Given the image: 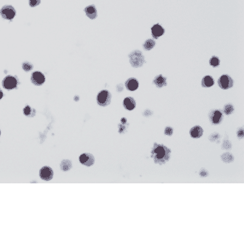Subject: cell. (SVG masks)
Instances as JSON below:
<instances>
[{"instance_id":"1","label":"cell","mask_w":244,"mask_h":244,"mask_svg":"<svg viewBox=\"0 0 244 244\" xmlns=\"http://www.w3.org/2000/svg\"><path fill=\"white\" fill-rule=\"evenodd\" d=\"M170 151L165 146L161 144H155V147L152 152V157L156 163L164 164L169 159Z\"/></svg>"},{"instance_id":"2","label":"cell","mask_w":244,"mask_h":244,"mask_svg":"<svg viewBox=\"0 0 244 244\" xmlns=\"http://www.w3.org/2000/svg\"><path fill=\"white\" fill-rule=\"evenodd\" d=\"M129 61L131 63V65L133 67L138 68L142 67L145 63V59L143 54L140 51H134L130 53L129 56Z\"/></svg>"},{"instance_id":"3","label":"cell","mask_w":244,"mask_h":244,"mask_svg":"<svg viewBox=\"0 0 244 244\" xmlns=\"http://www.w3.org/2000/svg\"><path fill=\"white\" fill-rule=\"evenodd\" d=\"M97 103L102 107L108 106L111 101V95L108 90H104L101 91L96 97Z\"/></svg>"},{"instance_id":"4","label":"cell","mask_w":244,"mask_h":244,"mask_svg":"<svg viewBox=\"0 0 244 244\" xmlns=\"http://www.w3.org/2000/svg\"><path fill=\"white\" fill-rule=\"evenodd\" d=\"M16 14L15 8L11 5H5L0 10V15L6 20H12Z\"/></svg>"},{"instance_id":"5","label":"cell","mask_w":244,"mask_h":244,"mask_svg":"<svg viewBox=\"0 0 244 244\" xmlns=\"http://www.w3.org/2000/svg\"><path fill=\"white\" fill-rule=\"evenodd\" d=\"M219 86L223 90H227L233 87V80L228 75H222L218 80Z\"/></svg>"},{"instance_id":"6","label":"cell","mask_w":244,"mask_h":244,"mask_svg":"<svg viewBox=\"0 0 244 244\" xmlns=\"http://www.w3.org/2000/svg\"><path fill=\"white\" fill-rule=\"evenodd\" d=\"M2 85L4 88L10 90L15 88V87H17L18 80L15 77L12 75H8L3 79Z\"/></svg>"},{"instance_id":"7","label":"cell","mask_w":244,"mask_h":244,"mask_svg":"<svg viewBox=\"0 0 244 244\" xmlns=\"http://www.w3.org/2000/svg\"><path fill=\"white\" fill-rule=\"evenodd\" d=\"M31 80L35 85L41 86L45 82V76L42 72L36 71L32 73L31 76Z\"/></svg>"},{"instance_id":"8","label":"cell","mask_w":244,"mask_h":244,"mask_svg":"<svg viewBox=\"0 0 244 244\" xmlns=\"http://www.w3.org/2000/svg\"><path fill=\"white\" fill-rule=\"evenodd\" d=\"M210 119L211 122L213 124L218 125L221 123L223 119L222 112L217 109L213 110L210 114Z\"/></svg>"},{"instance_id":"9","label":"cell","mask_w":244,"mask_h":244,"mask_svg":"<svg viewBox=\"0 0 244 244\" xmlns=\"http://www.w3.org/2000/svg\"><path fill=\"white\" fill-rule=\"evenodd\" d=\"M53 171L49 166L43 167L40 171V177L44 180H51L53 177Z\"/></svg>"},{"instance_id":"10","label":"cell","mask_w":244,"mask_h":244,"mask_svg":"<svg viewBox=\"0 0 244 244\" xmlns=\"http://www.w3.org/2000/svg\"><path fill=\"white\" fill-rule=\"evenodd\" d=\"M79 161L83 165L91 166L94 164L95 158L90 153H83L79 157Z\"/></svg>"},{"instance_id":"11","label":"cell","mask_w":244,"mask_h":244,"mask_svg":"<svg viewBox=\"0 0 244 244\" xmlns=\"http://www.w3.org/2000/svg\"><path fill=\"white\" fill-rule=\"evenodd\" d=\"M125 86L127 89L130 91H135L139 87V82L134 77L129 78L126 80Z\"/></svg>"},{"instance_id":"12","label":"cell","mask_w":244,"mask_h":244,"mask_svg":"<svg viewBox=\"0 0 244 244\" xmlns=\"http://www.w3.org/2000/svg\"><path fill=\"white\" fill-rule=\"evenodd\" d=\"M165 30L160 24H155L152 28V34L154 39H157L164 34Z\"/></svg>"},{"instance_id":"13","label":"cell","mask_w":244,"mask_h":244,"mask_svg":"<svg viewBox=\"0 0 244 244\" xmlns=\"http://www.w3.org/2000/svg\"><path fill=\"white\" fill-rule=\"evenodd\" d=\"M124 107L129 111L133 110L136 107V101L132 97H126L123 102Z\"/></svg>"},{"instance_id":"14","label":"cell","mask_w":244,"mask_h":244,"mask_svg":"<svg viewBox=\"0 0 244 244\" xmlns=\"http://www.w3.org/2000/svg\"><path fill=\"white\" fill-rule=\"evenodd\" d=\"M153 83L157 88H162L167 85L166 78L162 75H158L156 76L153 80Z\"/></svg>"},{"instance_id":"15","label":"cell","mask_w":244,"mask_h":244,"mask_svg":"<svg viewBox=\"0 0 244 244\" xmlns=\"http://www.w3.org/2000/svg\"><path fill=\"white\" fill-rule=\"evenodd\" d=\"M85 12L88 17L91 19H95L97 16V12L94 5H90L85 8Z\"/></svg>"},{"instance_id":"16","label":"cell","mask_w":244,"mask_h":244,"mask_svg":"<svg viewBox=\"0 0 244 244\" xmlns=\"http://www.w3.org/2000/svg\"><path fill=\"white\" fill-rule=\"evenodd\" d=\"M203 131L200 126L193 127L190 131V136L194 138H201L203 135Z\"/></svg>"},{"instance_id":"17","label":"cell","mask_w":244,"mask_h":244,"mask_svg":"<svg viewBox=\"0 0 244 244\" xmlns=\"http://www.w3.org/2000/svg\"><path fill=\"white\" fill-rule=\"evenodd\" d=\"M215 83L214 79L210 75H206L203 78L201 81V85L203 87L209 88L212 86Z\"/></svg>"},{"instance_id":"18","label":"cell","mask_w":244,"mask_h":244,"mask_svg":"<svg viewBox=\"0 0 244 244\" xmlns=\"http://www.w3.org/2000/svg\"><path fill=\"white\" fill-rule=\"evenodd\" d=\"M60 167H61V169L63 171H69L72 167V162L70 160H63L61 162Z\"/></svg>"},{"instance_id":"19","label":"cell","mask_w":244,"mask_h":244,"mask_svg":"<svg viewBox=\"0 0 244 244\" xmlns=\"http://www.w3.org/2000/svg\"><path fill=\"white\" fill-rule=\"evenodd\" d=\"M155 45V42L152 39H148L143 44V47L146 51H150Z\"/></svg>"},{"instance_id":"20","label":"cell","mask_w":244,"mask_h":244,"mask_svg":"<svg viewBox=\"0 0 244 244\" xmlns=\"http://www.w3.org/2000/svg\"><path fill=\"white\" fill-rule=\"evenodd\" d=\"M221 158L224 162H227V163H230V162H233L234 160V157L233 155L230 153H224V154L222 155Z\"/></svg>"},{"instance_id":"21","label":"cell","mask_w":244,"mask_h":244,"mask_svg":"<svg viewBox=\"0 0 244 244\" xmlns=\"http://www.w3.org/2000/svg\"><path fill=\"white\" fill-rule=\"evenodd\" d=\"M24 114L27 117H34L35 114V111L34 109L31 108L29 106H27L24 107L23 110Z\"/></svg>"},{"instance_id":"22","label":"cell","mask_w":244,"mask_h":244,"mask_svg":"<svg viewBox=\"0 0 244 244\" xmlns=\"http://www.w3.org/2000/svg\"><path fill=\"white\" fill-rule=\"evenodd\" d=\"M210 64L213 67H217L220 65V60L217 56H212L210 60Z\"/></svg>"},{"instance_id":"23","label":"cell","mask_w":244,"mask_h":244,"mask_svg":"<svg viewBox=\"0 0 244 244\" xmlns=\"http://www.w3.org/2000/svg\"><path fill=\"white\" fill-rule=\"evenodd\" d=\"M22 67L23 69V70L26 72H29L31 71L32 69H33L34 68V66L33 65H32L31 63L28 62V61H25L23 63L22 65Z\"/></svg>"},{"instance_id":"24","label":"cell","mask_w":244,"mask_h":244,"mask_svg":"<svg viewBox=\"0 0 244 244\" xmlns=\"http://www.w3.org/2000/svg\"><path fill=\"white\" fill-rule=\"evenodd\" d=\"M234 111L233 106L231 104H227L224 106V112L227 115H230Z\"/></svg>"},{"instance_id":"25","label":"cell","mask_w":244,"mask_h":244,"mask_svg":"<svg viewBox=\"0 0 244 244\" xmlns=\"http://www.w3.org/2000/svg\"><path fill=\"white\" fill-rule=\"evenodd\" d=\"M222 148V149H226V150H230L231 148V142H230V141L228 140V139H227V136L226 139H224V141Z\"/></svg>"},{"instance_id":"26","label":"cell","mask_w":244,"mask_h":244,"mask_svg":"<svg viewBox=\"0 0 244 244\" xmlns=\"http://www.w3.org/2000/svg\"><path fill=\"white\" fill-rule=\"evenodd\" d=\"M221 138V136L220 134H219L217 132H214L209 137V140L211 142H216L217 140H220Z\"/></svg>"},{"instance_id":"27","label":"cell","mask_w":244,"mask_h":244,"mask_svg":"<svg viewBox=\"0 0 244 244\" xmlns=\"http://www.w3.org/2000/svg\"><path fill=\"white\" fill-rule=\"evenodd\" d=\"M40 3V0H29V6L31 7H37Z\"/></svg>"},{"instance_id":"28","label":"cell","mask_w":244,"mask_h":244,"mask_svg":"<svg viewBox=\"0 0 244 244\" xmlns=\"http://www.w3.org/2000/svg\"><path fill=\"white\" fill-rule=\"evenodd\" d=\"M173 130L171 127H168L165 129V134L168 136H171L173 134Z\"/></svg>"},{"instance_id":"29","label":"cell","mask_w":244,"mask_h":244,"mask_svg":"<svg viewBox=\"0 0 244 244\" xmlns=\"http://www.w3.org/2000/svg\"><path fill=\"white\" fill-rule=\"evenodd\" d=\"M117 90L118 92H121L123 90V85L122 84H119L117 86Z\"/></svg>"},{"instance_id":"30","label":"cell","mask_w":244,"mask_h":244,"mask_svg":"<svg viewBox=\"0 0 244 244\" xmlns=\"http://www.w3.org/2000/svg\"><path fill=\"white\" fill-rule=\"evenodd\" d=\"M208 172L205 170V169H202L201 171H200V175L203 177H205L208 175Z\"/></svg>"},{"instance_id":"31","label":"cell","mask_w":244,"mask_h":244,"mask_svg":"<svg viewBox=\"0 0 244 244\" xmlns=\"http://www.w3.org/2000/svg\"><path fill=\"white\" fill-rule=\"evenodd\" d=\"M243 136V129H240L238 132V136L239 138H242Z\"/></svg>"},{"instance_id":"32","label":"cell","mask_w":244,"mask_h":244,"mask_svg":"<svg viewBox=\"0 0 244 244\" xmlns=\"http://www.w3.org/2000/svg\"><path fill=\"white\" fill-rule=\"evenodd\" d=\"M3 91H2V90L1 89H0V99H2V97H3Z\"/></svg>"},{"instance_id":"33","label":"cell","mask_w":244,"mask_h":244,"mask_svg":"<svg viewBox=\"0 0 244 244\" xmlns=\"http://www.w3.org/2000/svg\"><path fill=\"white\" fill-rule=\"evenodd\" d=\"M79 100V96H77V98H76V96H75V101H78Z\"/></svg>"},{"instance_id":"34","label":"cell","mask_w":244,"mask_h":244,"mask_svg":"<svg viewBox=\"0 0 244 244\" xmlns=\"http://www.w3.org/2000/svg\"><path fill=\"white\" fill-rule=\"evenodd\" d=\"M0 135H1V131H0Z\"/></svg>"}]
</instances>
